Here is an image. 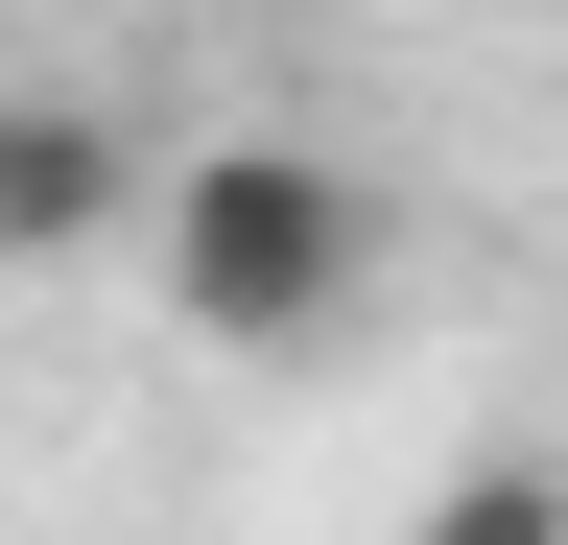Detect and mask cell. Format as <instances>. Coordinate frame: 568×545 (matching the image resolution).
I'll return each instance as SVG.
<instances>
[{
	"instance_id": "3",
	"label": "cell",
	"mask_w": 568,
	"mask_h": 545,
	"mask_svg": "<svg viewBox=\"0 0 568 545\" xmlns=\"http://www.w3.org/2000/svg\"><path fill=\"white\" fill-rule=\"evenodd\" d=\"M426 545H568V451H474L426 498Z\"/></svg>"
},
{
	"instance_id": "1",
	"label": "cell",
	"mask_w": 568,
	"mask_h": 545,
	"mask_svg": "<svg viewBox=\"0 0 568 545\" xmlns=\"http://www.w3.org/2000/svg\"><path fill=\"white\" fill-rule=\"evenodd\" d=\"M142 261H166V309L213 332V356H284V332L355 309V261H379V214H355L332 143H190L166 190H142Z\"/></svg>"
},
{
	"instance_id": "2",
	"label": "cell",
	"mask_w": 568,
	"mask_h": 545,
	"mask_svg": "<svg viewBox=\"0 0 568 545\" xmlns=\"http://www.w3.org/2000/svg\"><path fill=\"white\" fill-rule=\"evenodd\" d=\"M142 95H95V72H24L0 95V285H48V261H95V238H142Z\"/></svg>"
}]
</instances>
